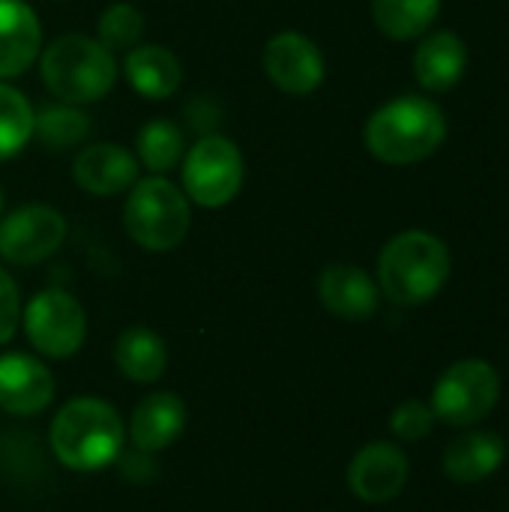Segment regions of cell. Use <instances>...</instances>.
I'll list each match as a JSON object with an SVG mask.
<instances>
[{"label": "cell", "instance_id": "27", "mask_svg": "<svg viewBox=\"0 0 509 512\" xmlns=\"http://www.w3.org/2000/svg\"><path fill=\"white\" fill-rule=\"evenodd\" d=\"M21 321V294L15 279L0 267V345L9 342Z\"/></svg>", "mask_w": 509, "mask_h": 512}, {"label": "cell", "instance_id": "12", "mask_svg": "<svg viewBox=\"0 0 509 512\" xmlns=\"http://www.w3.org/2000/svg\"><path fill=\"white\" fill-rule=\"evenodd\" d=\"M138 159L120 144L99 141L78 150L72 165V180L96 198H114L129 192L138 183Z\"/></svg>", "mask_w": 509, "mask_h": 512}, {"label": "cell", "instance_id": "4", "mask_svg": "<svg viewBox=\"0 0 509 512\" xmlns=\"http://www.w3.org/2000/svg\"><path fill=\"white\" fill-rule=\"evenodd\" d=\"M51 450L57 462L69 471H99L108 468L123 450L120 414L93 396L66 402L51 420Z\"/></svg>", "mask_w": 509, "mask_h": 512}, {"label": "cell", "instance_id": "23", "mask_svg": "<svg viewBox=\"0 0 509 512\" xmlns=\"http://www.w3.org/2000/svg\"><path fill=\"white\" fill-rule=\"evenodd\" d=\"M186 156V138L183 129L174 120L156 117L150 123H144L138 129L135 138V159L138 165H144L150 174H168L171 168H177Z\"/></svg>", "mask_w": 509, "mask_h": 512}, {"label": "cell", "instance_id": "6", "mask_svg": "<svg viewBox=\"0 0 509 512\" xmlns=\"http://www.w3.org/2000/svg\"><path fill=\"white\" fill-rule=\"evenodd\" d=\"M501 402V375L489 360L468 357L441 372L432 387V411L453 429L480 426Z\"/></svg>", "mask_w": 509, "mask_h": 512}, {"label": "cell", "instance_id": "16", "mask_svg": "<svg viewBox=\"0 0 509 512\" xmlns=\"http://www.w3.org/2000/svg\"><path fill=\"white\" fill-rule=\"evenodd\" d=\"M507 459V444L498 432L486 429H468L459 438H453L441 456L444 474L459 486H474L501 471Z\"/></svg>", "mask_w": 509, "mask_h": 512}, {"label": "cell", "instance_id": "14", "mask_svg": "<svg viewBox=\"0 0 509 512\" xmlns=\"http://www.w3.org/2000/svg\"><path fill=\"white\" fill-rule=\"evenodd\" d=\"M321 306L342 321H366L378 312L381 288L357 264H330L318 279Z\"/></svg>", "mask_w": 509, "mask_h": 512}, {"label": "cell", "instance_id": "9", "mask_svg": "<svg viewBox=\"0 0 509 512\" xmlns=\"http://www.w3.org/2000/svg\"><path fill=\"white\" fill-rule=\"evenodd\" d=\"M66 240V219L48 204H21L0 219V258L33 267L51 258Z\"/></svg>", "mask_w": 509, "mask_h": 512}, {"label": "cell", "instance_id": "21", "mask_svg": "<svg viewBox=\"0 0 509 512\" xmlns=\"http://www.w3.org/2000/svg\"><path fill=\"white\" fill-rule=\"evenodd\" d=\"M441 3L444 0H372V21L396 42L420 39L438 21Z\"/></svg>", "mask_w": 509, "mask_h": 512}, {"label": "cell", "instance_id": "13", "mask_svg": "<svg viewBox=\"0 0 509 512\" xmlns=\"http://www.w3.org/2000/svg\"><path fill=\"white\" fill-rule=\"evenodd\" d=\"M54 399V378L30 354L0 357V408L15 417L42 414Z\"/></svg>", "mask_w": 509, "mask_h": 512}, {"label": "cell", "instance_id": "25", "mask_svg": "<svg viewBox=\"0 0 509 512\" xmlns=\"http://www.w3.org/2000/svg\"><path fill=\"white\" fill-rule=\"evenodd\" d=\"M141 36H144V15L132 3H111L96 21V39L114 54L141 45Z\"/></svg>", "mask_w": 509, "mask_h": 512}, {"label": "cell", "instance_id": "10", "mask_svg": "<svg viewBox=\"0 0 509 512\" xmlns=\"http://www.w3.org/2000/svg\"><path fill=\"white\" fill-rule=\"evenodd\" d=\"M264 75L288 96H309L324 84L327 63L321 48L297 30H282L264 45Z\"/></svg>", "mask_w": 509, "mask_h": 512}, {"label": "cell", "instance_id": "22", "mask_svg": "<svg viewBox=\"0 0 509 512\" xmlns=\"http://www.w3.org/2000/svg\"><path fill=\"white\" fill-rule=\"evenodd\" d=\"M90 135V117L81 105H69V102H57V105H45L33 114V138L54 153L72 150L78 144H84Z\"/></svg>", "mask_w": 509, "mask_h": 512}, {"label": "cell", "instance_id": "24", "mask_svg": "<svg viewBox=\"0 0 509 512\" xmlns=\"http://www.w3.org/2000/svg\"><path fill=\"white\" fill-rule=\"evenodd\" d=\"M33 105L27 96L0 81V162L18 156L33 138Z\"/></svg>", "mask_w": 509, "mask_h": 512}, {"label": "cell", "instance_id": "3", "mask_svg": "<svg viewBox=\"0 0 509 512\" xmlns=\"http://www.w3.org/2000/svg\"><path fill=\"white\" fill-rule=\"evenodd\" d=\"M117 54L84 33L57 36L39 51V75L51 96L69 105L105 99L117 84Z\"/></svg>", "mask_w": 509, "mask_h": 512}, {"label": "cell", "instance_id": "26", "mask_svg": "<svg viewBox=\"0 0 509 512\" xmlns=\"http://www.w3.org/2000/svg\"><path fill=\"white\" fill-rule=\"evenodd\" d=\"M435 423H438V417H435L432 405L423 402V399H405L390 414V432L399 441H405V444H414V441L429 438L432 429H435Z\"/></svg>", "mask_w": 509, "mask_h": 512}, {"label": "cell", "instance_id": "19", "mask_svg": "<svg viewBox=\"0 0 509 512\" xmlns=\"http://www.w3.org/2000/svg\"><path fill=\"white\" fill-rule=\"evenodd\" d=\"M183 426H186V405L180 402V396L153 393L144 402H138L129 423V435L135 450L159 453L183 435Z\"/></svg>", "mask_w": 509, "mask_h": 512}, {"label": "cell", "instance_id": "17", "mask_svg": "<svg viewBox=\"0 0 509 512\" xmlns=\"http://www.w3.org/2000/svg\"><path fill=\"white\" fill-rule=\"evenodd\" d=\"M42 51V24L24 0H0V81L24 75Z\"/></svg>", "mask_w": 509, "mask_h": 512}, {"label": "cell", "instance_id": "20", "mask_svg": "<svg viewBox=\"0 0 509 512\" xmlns=\"http://www.w3.org/2000/svg\"><path fill=\"white\" fill-rule=\"evenodd\" d=\"M114 363L123 378L135 384H153L168 369V348L150 327H129L114 345Z\"/></svg>", "mask_w": 509, "mask_h": 512}, {"label": "cell", "instance_id": "29", "mask_svg": "<svg viewBox=\"0 0 509 512\" xmlns=\"http://www.w3.org/2000/svg\"><path fill=\"white\" fill-rule=\"evenodd\" d=\"M0 210H3V195H0Z\"/></svg>", "mask_w": 509, "mask_h": 512}, {"label": "cell", "instance_id": "28", "mask_svg": "<svg viewBox=\"0 0 509 512\" xmlns=\"http://www.w3.org/2000/svg\"><path fill=\"white\" fill-rule=\"evenodd\" d=\"M186 114H189L192 129L198 126V132H201V135H210V132H213V120H219V111H216L210 102H204V99H198L195 105H189V108H186Z\"/></svg>", "mask_w": 509, "mask_h": 512}, {"label": "cell", "instance_id": "15", "mask_svg": "<svg viewBox=\"0 0 509 512\" xmlns=\"http://www.w3.org/2000/svg\"><path fill=\"white\" fill-rule=\"evenodd\" d=\"M468 45L453 30H432L420 36V45L414 51V78L429 93H447L453 90L465 72H468Z\"/></svg>", "mask_w": 509, "mask_h": 512}, {"label": "cell", "instance_id": "8", "mask_svg": "<svg viewBox=\"0 0 509 512\" xmlns=\"http://www.w3.org/2000/svg\"><path fill=\"white\" fill-rule=\"evenodd\" d=\"M24 333L39 354L66 360L78 354L87 339V315L72 294L45 288L24 309Z\"/></svg>", "mask_w": 509, "mask_h": 512}, {"label": "cell", "instance_id": "18", "mask_svg": "<svg viewBox=\"0 0 509 512\" xmlns=\"http://www.w3.org/2000/svg\"><path fill=\"white\" fill-rule=\"evenodd\" d=\"M123 75L129 87L153 102L174 96L183 84V66L165 45H135L123 57Z\"/></svg>", "mask_w": 509, "mask_h": 512}, {"label": "cell", "instance_id": "11", "mask_svg": "<svg viewBox=\"0 0 509 512\" xmlns=\"http://www.w3.org/2000/svg\"><path fill=\"white\" fill-rule=\"evenodd\" d=\"M411 462L399 444L372 441L348 465V486L366 504H387L408 486Z\"/></svg>", "mask_w": 509, "mask_h": 512}, {"label": "cell", "instance_id": "7", "mask_svg": "<svg viewBox=\"0 0 509 512\" xmlns=\"http://www.w3.org/2000/svg\"><path fill=\"white\" fill-rule=\"evenodd\" d=\"M180 174H183L186 198L198 207L216 210L237 198L243 177H246V165H243L240 147L231 138L210 132V135H201L186 150Z\"/></svg>", "mask_w": 509, "mask_h": 512}, {"label": "cell", "instance_id": "5", "mask_svg": "<svg viewBox=\"0 0 509 512\" xmlns=\"http://www.w3.org/2000/svg\"><path fill=\"white\" fill-rule=\"evenodd\" d=\"M192 201L168 177L153 174L138 180L123 204V228L129 240L147 252L177 249L192 225Z\"/></svg>", "mask_w": 509, "mask_h": 512}, {"label": "cell", "instance_id": "2", "mask_svg": "<svg viewBox=\"0 0 509 512\" xmlns=\"http://www.w3.org/2000/svg\"><path fill=\"white\" fill-rule=\"evenodd\" d=\"M453 273L447 243L423 228L402 231L387 240L378 255V288L396 306H423L435 300Z\"/></svg>", "mask_w": 509, "mask_h": 512}, {"label": "cell", "instance_id": "1", "mask_svg": "<svg viewBox=\"0 0 509 512\" xmlns=\"http://www.w3.org/2000/svg\"><path fill=\"white\" fill-rule=\"evenodd\" d=\"M363 141L366 150L384 165H417L438 153L447 141V114L435 99L405 93L372 111Z\"/></svg>", "mask_w": 509, "mask_h": 512}]
</instances>
